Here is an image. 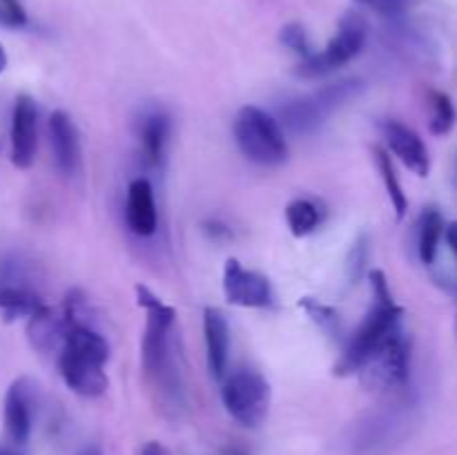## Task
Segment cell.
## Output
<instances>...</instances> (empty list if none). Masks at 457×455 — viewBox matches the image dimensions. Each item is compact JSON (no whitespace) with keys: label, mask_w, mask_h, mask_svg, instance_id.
<instances>
[{"label":"cell","mask_w":457,"mask_h":455,"mask_svg":"<svg viewBox=\"0 0 457 455\" xmlns=\"http://www.w3.org/2000/svg\"><path fill=\"white\" fill-rule=\"evenodd\" d=\"M137 303L145 310V330L141 342L143 373L159 409L168 418H179L186 406V393L172 339L177 310L170 303L161 302L145 285H137Z\"/></svg>","instance_id":"cell-1"},{"label":"cell","mask_w":457,"mask_h":455,"mask_svg":"<svg viewBox=\"0 0 457 455\" xmlns=\"http://www.w3.org/2000/svg\"><path fill=\"white\" fill-rule=\"evenodd\" d=\"M107 360V339L83 317H74L65 343L58 352V370L65 386L80 397H101L110 386L105 373Z\"/></svg>","instance_id":"cell-2"},{"label":"cell","mask_w":457,"mask_h":455,"mask_svg":"<svg viewBox=\"0 0 457 455\" xmlns=\"http://www.w3.org/2000/svg\"><path fill=\"white\" fill-rule=\"evenodd\" d=\"M370 290H373V302L361 319L360 328L351 335L342 357L335 364V375H353L361 368L366 357L397 328L402 326L404 308L397 306L388 288L386 275L382 270L369 272Z\"/></svg>","instance_id":"cell-3"},{"label":"cell","mask_w":457,"mask_h":455,"mask_svg":"<svg viewBox=\"0 0 457 455\" xmlns=\"http://www.w3.org/2000/svg\"><path fill=\"white\" fill-rule=\"evenodd\" d=\"M232 132H235L241 154L253 163L279 165L288 156V143H286L279 120L262 107H241L235 116Z\"/></svg>","instance_id":"cell-4"},{"label":"cell","mask_w":457,"mask_h":455,"mask_svg":"<svg viewBox=\"0 0 457 455\" xmlns=\"http://www.w3.org/2000/svg\"><path fill=\"white\" fill-rule=\"evenodd\" d=\"M361 386L370 391H397L411 375V337L397 326L357 370Z\"/></svg>","instance_id":"cell-5"},{"label":"cell","mask_w":457,"mask_h":455,"mask_svg":"<svg viewBox=\"0 0 457 455\" xmlns=\"http://www.w3.org/2000/svg\"><path fill=\"white\" fill-rule=\"evenodd\" d=\"M221 401L228 415L245 428L262 426L270 410V384L253 368L235 370L221 384Z\"/></svg>","instance_id":"cell-6"},{"label":"cell","mask_w":457,"mask_h":455,"mask_svg":"<svg viewBox=\"0 0 457 455\" xmlns=\"http://www.w3.org/2000/svg\"><path fill=\"white\" fill-rule=\"evenodd\" d=\"M369 38V22L361 13L348 12L339 21L337 34L328 40L321 52H315L311 58L299 62L297 76L302 79H320V76L333 74L339 67L348 65L353 58H357L364 49Z\"/></svg>","instance_id":"cell-7"},{"label":"cell","mask_w":457,"mask_h":455,"mask_svg":"<svg viewBox=\"0 0 457 455\" xmlns=\"http://www.w3.org/2000/svg\"><path fill=\"white\" fill-rule=\"evenodd\" d=\"M361 89H364V85L357 79L330 83L326 87H321L320 92L311 94V96L286 103L281 107V119H284V125H288L293 132L308 134L320 128L330 112H335L339 105L355 98Z\"/></svg>","instance_id":"cell-8"},{"label":"cell","mask_w":457,"mask_h":455,"mask_svg":"<svg viewBox=\"0 0 457 455\" xmlns=\"http://www.w3.org/2000/svg\"><path fill=\"white\" fill-rule=\"evenodd\" d=\"M223 294L228 302L241 308H266L272 303L270 281L244 268L237 259H228L223 266Z\"/></svg>","instance_id":"cell-9"},{"label":"cell","mask_w":457,"mask_h":455,"mask_svg":"<svg viewBox=\"0 0 457 455\" xmlns=\"http://www.w3.org/2000/svg\"><path fill=\"white\" fill-rule=\"evenodd\" d=\"M38 150V107L29 94H21L12 114V163L18 170L31 168Z\"/></svg>","instance_id":"cell-10"},{"label":"cell","mask_w":457,"mask_h":455,"mask_svg":"<svg viewBox=\"0 0 457 455\" xmlns=\"http://www.w3.org/2000/svg\"><path fill=\"white\" fill-rule=\"evenodd\" d=\"M36 386L29 377H18L4 395V431L13 444H25L34 426Z\"/></svg>","instance_id":"cell-11"},{"label":"cell","mask_w":457,"mask_h":455,"mask_svg":"<svg viewBox=\"0 0 457 455\" xmlns=\"http://www.w3.org/2000/svg\"><path fill=\"white\" fill-rule=\"evenodd\" d=\"M379 129H382L393 154L411 172H415L418 177H428V172H431V156H428L427 145H424V141L420 138V134L415 129L400 123V120H382Z\"/></svg>","instance_id":"cell-12"},{"label":"cell","mask_w":457,"mask_h":455,"mask_svg":"<svg viewBox=\"0 0 457 455\" xmlns=\"http://www.w3.org/2000/svg\"><path fill=\"white\" fill-rule=\"evenodd\" d=\"M47 128L54 165L62 177H74L80 168V141L74 120L70 119V114L56 110L49 116Z\"/></svg>","instance_id":"cell-13"},{"label":"cell","mask_w":457,"mask_h":455,"mask_svg":"<svg viewBox=\"0 0 457 455\" xmlns=\"http://www.w3.org/2000/svg\"><path fill=\"white\" fill-rule=\"evenodd\" d=\"M43 306V299L27 284L21 270L13 266L4 268V275L0 277V312L4 319L13 321L22 317L31 319Z\"/></svg>","instance_id":"cell-14"},{"label":"cell","mask_w":457,"mask_h":455,"mask_svg":"<svg viewBox=\"0 0 457 455\" xmlns=\"http://www.w3.org/2000/svg\"><path fill=\"white\" fill-rule=\"evenodd\" d=\"M74 321L71 312L65 306L61 310L43 306L27 324V335H29L31 346L38 352H61L65 343L70 326Z\"/></svg>","instance_id":"cell-15"},{"label":"cell","mask_w":457,"mask_h":455,"mask_svg":"<svg viewBox=\"0 0 457 455\" xmlns=\"http://www.w3.org/2000/svg\"><path fill=\"white\" fill-rule=\"evenodd\" d=\"M125 223L137 236H152L159 228L154 187L147 178L141 177L129 183L128 199H125Z\"/></svg>","instance_id":"cell-16"},{"label":"cell","mask_w":457,"mask_h":455,"mask_svg":"<svg viewBox=\"0 0 457 455\" xmlns=\"http://www.w3.org/2000/svg\"><path fill=\"white\" fill-rule=\"evenodd\" d=\"M204 339L210 375L223 382L230 361V326L219 308L208 306L204 310Z\"/></svg>","instance_id":"cell-17"},{"label":"cell","mask_w":457,"mask_h":455,"mask_svg":"<svg viewBox=\"0 0 457 455\" xmlns=\"http://www.w3.org/2000/svg\"><path fill=\"white\" fill-rule=\"evenodd\" d=\"M170 132H172V120L163 110H150L138 120V141H141L143 161L152 168L161 165L165 156Z\"/></svg>","instance_id":"cell-18"},{"label":"cell","mask_w":457,"mask_h":455,"mask_svg":"<svg viewBox=\"0 0 457 455\" xmlns=\"http://www.w3.org/2000/svg\"><path fill=\"white\" fill-rule=\"evenodd\" d=\"M445 219H442L440 210L437 208H427L420 214L418 221V254L422 259V263L431 266L437 257V250H440V241L445 236Z\"/></svg>","instance_id":"cell-19"},{"label":"cell","mask_w":457,"mask_h":455,"mask_svg":"<svg viewBox=\"0 0 457 455\" xmlns=\"http://www.w3.org/2000/svg\"><path fill=\"white\" fill-rule=\"evenodd\" d=\"M286 223L295 236L315 232L321 223V210L312 199H295L286 205Z\"/></svg>","instance_id":"cell-20"},{"label":"cell","mask_w":457,"mask_h":455,"mask_svg":"<svg viewBox=\"0 0 457 455\" xmlns=\"http://www.w3.org/2000/svg\"><path fill=\"white\" fill-rule=\"evenodd\" d=\"M375 161H378L379 174H382L384 187H386V194L388 199H391L393 210H395V217L404 219L406 210H409V199H406L404 190H402V183L400 178H397L395 168H393L391 156H388V152L382 150V147H375Z\"/></svg>","instance_id":"cell-21"},{"label":"cell","mask_w":457,"mask_h":455,"mask_svg":"<svg viewBox=\"0 0 457 455\" xmlns=\"http://www.w3.org/2000/svg\"><path fill=\"white\" fill-rule=\"evenodd\" d=\"M428 107H431V120L428 129L436 136H445L455 125V105L449 94L445 92H428Z\"/></svg>","instance_id":"cell-22"},{"label":"cell","mask_w":457,"mask_h":455,"mask_svg":"<svg viewBox=\"0 0 457 455\" xmlns=\"http://www.w3.org/2000/svg\"><path fill=\"white\" fill-rule=\"evenodd\" d=\"M299 306L306 310V315L311 317V319L315 321L324 333L328 335L339 333V315L333 306H326V303L317 302V299H311V297H303L302 302H299Z\"/></svg>","instance_id":"cell-23"},{"label":"cell","mask_w":457,"mask_h":455,"mask_svg":"<svg viewBox=\"0 0 457 455\" xmlns=\"http://www.w3.org/2000/svg\"><path fill=\"white\" fill-rule=\"evenodd\" d=\"M279 38H281V43H284L290 52L297 54L302 61H306V58H311L312 54H315L311 47V40H308V36H306V29H303L299 22H288V25L281 29Z\"/></svg>","instance_id":"cell-24"},{"label":"cell","mask_w":457,"mask_h":455,"mask_svg":"<svg viewBox=\"0 0 457 455\" xmlns=\"http://www.w3.org/2000/svg\"><path fill=\"white\" fill-rule=\"evenodd\" d=\"M366 263H369V241H366V236H360V239L353 244L351 254H348L346 261L348 279H351L353 284H357L360 277L366 272Z\"/></svg>","instance_id":"cell-25"},{"label":"cell","mask_w":457,"mask_h":455,"mask_svg":"<svg viewBox=\"0 0 457 455\" xmlns=\"http://www.w3.org/2000/svg\"><path fill=\"white\" fill-rule=\"evenodd\" d=\"M357 3L366 4V7L375 9L379 13H388V16L400 13L406 7V0H357Z\"/></svg>","instance_id":"cell-26"},{"label":"cell","mask_w":457,"mask_h":455,"mask_svg":"<svg viewBox=\"0 0 457 455\" xmlns=\"http://www.w3.org/2000/svg\"><path fill=\"white\" fill-rule=\"evenodd\" d=\"M205 232H208L212 239H226V236H230V228L226 226V223H219V221H210L205 223Z\"/></svg>","instance_id":"cell-27"},{"label":"cell","mask_w":457,"mask_h":455,"mask_svg":"<svg viewBox=\"0 0 457 455\" xmlns=\"http://www.w3.org/2000/svg\"><path fill=\"white\" fill-rule=\"evenodd\" d=\"M445 239H446V244H449L451 252H453L455 259H457V221L449 223V226H446Z\"/></svg>","instance_id":"cell-28"},{"label":"cell","mask_w":457,"mask_h":455,"mask_svg":"<svg viewBox=\"0 0 457 455\" xmlns=\"http://www.w3.org/2000/svg\"><path fill=\"white\" fill-rule=\"evenodd\" d=\"M138 455H172V453H170L163 444H159V442H147Z\"/></svg>","instance_id":"cell-29"},{"label":"cell","mask_w":457,"mask_h":455,"mask_svg":"<svg viewBox=\"0 0 457 455\" xmlns=\"http://www.w3.org/2000/svg\"><path fill=\"white\" fill-rule=\"evenodd\" d=\"M221 455H250V453H248V449H245V446L230 444V446H226V449L221 451Z\"/></svg>","instance_id":"cell-30"},{"label":"cell","mask_w":457,"mask_h":455,"mask_svg":"<svg viewBox=\"0 0 457 455\" xmlns=\"http://www.w3.org/2000/svg\"><path fill=\"white\" fill-rule=\"evenodd\" d=\"M79 455H103V451H101V446L87 444L79 451Z\"/></svg>","instance_id":"cell-31"},{"label":"cell","mask_w":457,"mask_h":455,"mask_svg":"<svg viewBox=\"0 0 457 455\" xmlns=\"http://www.w3.org/2000/svg\"><path fill=\"white\" fill-rule=\"evenodd\" d=\"M4 70H7V52H4V47L0 45V74H3Z\"/></svg>","instance_id":"cell-32"},{"label":"cell","mask_w":457,"mask_h":455,"mask_svg":"<svg viewBox=\"0 0 457 455\" xmlns=\"http://www.w3.org/2000/svg\"><path fill=\"white\" fill-rule=\"evenodd\" d=\"M0 25L12 27V21H9V16H7V12L3 9V4H0Z\"/></svg>","instance_id":"cell-33"},{"label":"cell","mask_w":457,"mask_h":455,"mask_svg":"<svg viewBox=\"0 0 457 455\" xmlns=\"http://www.w3.org/2000/svg\"><path fill=\"white\" fill-rule=\"evenodd\" d=\"M0 455H18V453L12 449H0Z\"/></svg>","instance_id":"cell-34"},{"label":"cell","mask_w":457,"mask_h":455,"mask_svg":"<svg viewBox=\"0 0 457 455\" xmlns=\"http://www.w3.org/2000/svg\"><path fill=\"white\" fill-rule=\"evenodd\" d=\"M455 333H457V317H455Z\"/></svg>","instance_id":"cell-35"}]
</instances>
